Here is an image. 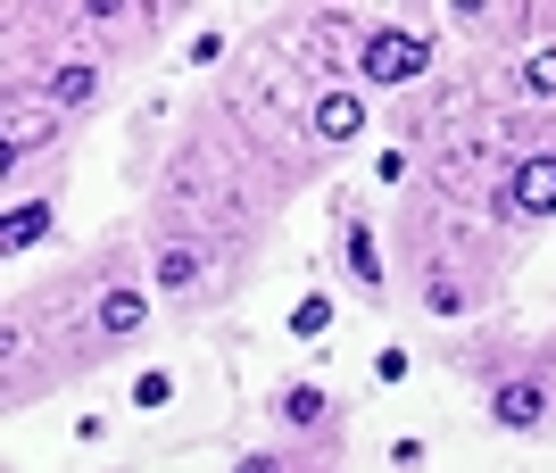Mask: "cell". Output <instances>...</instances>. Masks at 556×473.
Returning <instances> with one entry per match:
<instances>
[{
  "label": "cell",
  "instance_id": "6da1fadb",
  "mask_svg": "<svg viewBox=\"0 0 556 473\" xmlns=\"http://www.w3.org/2000/svg\"><path fill=\"white\" fill-rule=\"evenodd\" d=\"M175 25L184 9L166 0H0V191L34 200L59 183L84 125Z\"/></svg>",
  "mask_w": 556,
  "mask_h": 473
},
{
  "label": "cell",
  "instance_id": "7a4b0ae2",
  "mask_svg": "<svg viewBox=\"0 0 556 473\" xmlns=\"http://www.w3.org/2000/svg\"><path fill=\"white\" fill-rule=\"evenodd\" d=\"M282 216L291 200L225 142V125L200 100H184V117L166 125L134 200V233L150 258V283H159L166 332H200L232 299H250V283L282 241Z\"/></svg>",
  "mask_w": 556,
  "mask_h": 473
},
{
  "label": "cell",
  "instance_id": "3957f363",
  "mask_svg": "<svg viewBox=\"0 0 556 473\" xmlns=\"http://www.w3.org/2000/svg\"><path fill=\"white\" fill-rule=\"evenodd\" d=\"M159 332L166 308L150 283V258H141V233L134 216H116L84 250H59V266L17 274L0 291V416H34V407L134 366Z\"/></svg>",
  "mask_w": 556,
  "mask_h": 473
},
{
  "label": "cell",
  "instance_id": "277c9868",
  "mask_svg": "<svg viewBox=\"0 0 556 473\" xmlns=\"http://www.w3.org/2000/svg\"><path fill=\"white\" fill-rule=\"evenodd\" d=\"M391 208V266H399V308L432 332L498 324L515 274L532 266L540 241L523 233L498 200V183L473 175H407Z\"/></svg>",
  "mask_w": 556,
  "mask_h": 473
},
{
  "label": "cell",
  "instance_id": "5b68a950",
  "mask_svg": "<svg viewBox=\"0 0 556 473\" xmlns=\"http://www.w3.org/2000/svg\"><path fill=\"white\" fill-rule=\"evenodd\" d=\"M441 374H457L498 440H556V324H473L432 341Z\"/></svg>",
  "mask_w": 556,
  "mask_h": 473
},
{
  "label": "cell",
  "instance_id": "8992f818",
  "mask_svg": "<svg viewBox=\"0 0 556 473\" xmlns=\"http://www.w3.org/2000/svg\"><path fill=\"white\" fill-rule=\"evenodd\" d=\"M448 67H457V42H448L441 9H374V17H366V42H357V92H374L382 108L432 92Z\"/></svg>",
  "mask_w": 556,
  "mask_h": 473
},
{
  "label": "cell",
  "instance_id": "52a82bcc",
  "mask_svg": "<svg viewBox=\"0 0 556 473\" xmlns=\"http://www.w3.org/2000/svg\"><path fill=\"white\" fill-rule=\"evenodd\" d=\"M332 283L366 316H399V266H391V208L366 183H332V233H325Z\"/></svg>",
  "mask_w": 556,
  "mask_h": 473
},
{
  "label": "cell",
  "instance_id": "ba28073f",
  "mask_svg": "<svg viewBox=\"0 0 556 473\" xmlns=\"http://www.w3.org/2000/svg\"><path fill=\"white\" fill-rule=\"evenodd\" d=\"M266 432L307 440V449H349V399L316 374H282L266 382Z\"/></svg>",
  "mask_w": 556,
  "mask_h": 473
},
{
  "label": "cell",
  "instance_id": "9c48e42d",
  "mask_svg": "<svg viewBox=\"0 0 556 473\" xmlns=\"http://www.w3.org/2000/svg\"><path fill=\"white\" fill-rule=\"evenodd\" d=\"M498 200H507V216H515V225H523L532 241H548V233H556V117L540 125L523 150H515L507 183H498Z\"/></svg>",
  "mask_w": 556,
  "mask_h": 473
},
{
  "label": "cell",
  "instance_id": "30bf717a",
  "mask_svg": "<svg viewBox=\"0 0 556 473\" xmlns=\"http://www.w3.org/2000/svg\"><path fill=\"white\" fill-rule=\"evenodd\" d=\"M232 473H349V449H307V440L257 432V440H241Z\"/></svg>",
  "mask_w": 556,
  "mask_h": 473
}]
</instances>
